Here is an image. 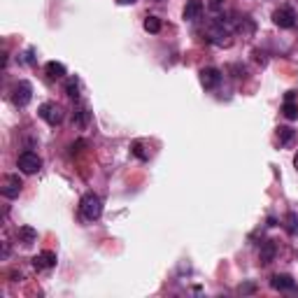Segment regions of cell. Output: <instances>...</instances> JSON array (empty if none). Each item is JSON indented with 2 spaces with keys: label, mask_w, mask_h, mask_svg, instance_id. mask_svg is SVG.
I'll use <instances>...</instances> for the list:
<instances>
[{
  "label": "cell",
  "mask_w": 298,
  "mask_h": 298,
  "mask_svg": "<svg viewBox=\"0 0 298 298\" xmlns=\"http://www.w3.org/2000/svg\"><path fill=\"white\" fill-rule=\"evenodd\" d=\"M80 210H82V217L89 219V222H96V219H101L103 214V198L98 196V193H86L84 198H82L80 203Z\"/></svg>",
  "instance_id": "obj_1"
},
{
  "label": "cell",
  "mask_w": 298,
  "mask_h": 298,
  "mask_svg": "<svg viewBox=\"0 0 298 298\" xmlns=\"http://www.w3.org/2000/svg\"><path fill=\"white\" fill-rule=\"evenodd\" d=\"M16 166H19V170L24 172V175H35L42 168V158L37 156L35 152H24L19 156V161H16Z\"/></svg>",
  "instance_id": "obj_2"
},
{
  "label": "cell",
  "mask_w": 298,
  "mask_h": 298,
  "mask_svg": "<svg viewBox=\"0 0 298 298\" xmlns=\"http://www.w3.org/2000/svg\"><path fill=\"white\" fill-rule=\"evenodd\" d=\"M37 114H40L49 126H58V124L63 122V110L58 105H54V103H42Z\"/></svg>",
  "instance_id": "obj_3"
},
{
  "label": "cell",
  "mask_w": 298,
  "mask_h": 298,
  "mask_svg": "<svg viewBox=\"0 0 298 298\" xmlns=\"http://www.w3.org/2000/svg\"><path fill=\"white\" fill-rule=\"evenodd\" d=\"M31 98H33V86L28 84V82L14 84V89H12V103H14L16 107H26L31 103Z\"/></svg>",
  "instance_id": "obj_4"
},
{
  "label": "cell",
  "mask_w": 298,
  "mask_h": 298,
  "mask_svg": "<svg viewBox=\"0 0 298 298\" xmlns=\"http://www.w3.org/2000/svg\"><path fill=\"white\" fill-rule=\"evenodd\" d=\"M21 187H24V182L19 180V175H7L5 180H3V187H0V191H3V196L5 198H19L21 193Z\"/></svg>",
  "instance_id": "obj_5"
},
{
  "label": "cell",
  "mask_w": 298,
  "mask_h": 298,
  "mask_svg": "<svg viewBox=\"0 0 298 298\" xmlns=\"http://www.w3.org/2000/svg\"><path fill=\"white\" fill-rule=\"evenodd\" d=\"M273 21L280 28H293L296 26V12L291 7H280V10L273 12Z\"/></svg>",
  "instance_id": "obj_6"
},
{
  "label": "cell",
  "mask_w": 298,
  "mask_h": 298,
  "mask_svg": "<svg viewBox=\"0 0 298 298\" xmlns=\"http://www.w3.org/2000/svg\"><path fill=\"white\" fill-rule=\"evenodd\" d=\"M56 261H58L56 254L49 252V249H45V252H40V254L33 256V268H35V270H49V268L56 266Z\"/></svg>",
  "instance_id": "obj_7"
},
{
  "label": "cell",
  "mask_w": 298,
  "mask_h": 298,
  "mask_svg": "<svg viewBox=\"0 0 298 298\" xmlns=\"http://www.w3.org/2000/svg\"><path fill=\"white\" fill-rule=\"evenodd\" d=\"M207 37H210V42H214V45H219V47L231 45V33H228V28H224V24L212 26L210 33H207Z\"/></svg>",
  "instance_id": "obj_8"
},
{
  "label": "cell",
  "mask_w": 298,
  "mask_h": 298,
  "mask_svg": "<svg viewBox=\"0 0 298 298\" xmlns=\"http://www.w3.org/2000/svg\"><path fill=\"white\" fill-rule=\"evenodd\" d=\"M198 75H201V84L205 86V89H217L219 82H222V72H219L217 68H203Z\"/></svg>",
  "instance_id": "obj_9"
},
{
  "label": "cell",
  "mask_w": 298,
  "mask_h": 298,
  "mask_svg": "<svg viewBox=\"0 0 298 298\" xmlns=\"http://www.w3.org/2000/svg\"><path fill=\"white\" fill-rule=\"evenodd\" d=\"M270 287L277 289V291H291V289L296 287V282H293L291 275L277 273V275H273V277H270Z\"/></svg>",
  "instance_id": "obj_10"
},
{
  "label": "cell",
  "mask_w": 298,
  "mask_h": 298,
  "mask_svg": "<svg viewBox=\"0 0 298 298\" xmlns=\"http://www.w3.org/2000/svg\"><path fill=\"white\" fill-rule=\"evenodd\" d=\"M275 254H277L275 243L273 240H266V243L261 245V252H259V263H261V266H268V263L275 259Z\"/></svg>",
  "instance_id": "obj_11"
},
{
  "label": "cell",
  "mask_w": 298,
  "mask_h": 298,
  "mask_svg": "<svg viewBox=\"0 0 298 298\" xmlns=\"http://www.w3.org/2000/svg\"><path fill=\"white\" fill-rule=\"evenodd\" d=\"M201 14H203V3H201V0H189L187 7H184V12H182L184 21H196V19H201Z\"/></svg>",
  "instance_id": "obj_12"
},
{
  "label": "cell",
  "mask_w": 298,
  "mask_h": 298,
  "mask_svg": "<svg viewBox=\"0 0 298 298\" xmlns=\"http://www.w3.org/2000/svg\"><path fill=\"white\" fill-rule=\"evenodd\" d=\"M45 72H47L49 80H61V77H66V66L58 63V61H49L45 66Z\"/></svg>",
  "instance_id": "obj_13"
},
{
  "label": "cell",
  "mask_w": 298,
  "mask_h": 298,
  "mask_svg": "<svg viewBox=\"0 0 298 298\" xmlns=\"http://www.w3.org/2000/svg\"><path fill=\"white\" fill-rule=\"evenodd\" d=\"M19 240L24 245H33L37 240V231L33 226H19Z\"/></svg>",
  "instance_id": "obj_14"
},
{
  "label": "cell",
  "mask_w": 298,
  "mask_h": 298,
  "mask_svg": "<svg viewBox=\"0 0 298 298\" xmlns=\"http://www.w3.org/2000/svg\"><path fill=\"white\" fill-rule=\"evenodd\" d=\"M72 122H75L77 128H86V124H89V110H86V107H80V110L75 112V116H72Z\"/></svg>",
  "instance_id": "obj_15"
},
{
  "label": "cell",
  "mask_w": 298,
  "mask_h": 298,
  "mask_svg": "<svg viewBox=\"0 0 298 298\" xmlns=\"http://www.w3.org/2000/svg\"><path fill=\"white\" fill-rule=\"evenodd\" d=\"M282 114L287 116V119H298V105H296V103H293V101H289V98H284Z\"/></svg>",
  "instance_id": "obj_16"
},
{
  "label": "cell",
  "mask_w": 298,
  "mask_h": 298,
  "mask_svg": "<svg viewBox=\"0 0 298 298\" xmlns=\"http://www.w3.org/2000/svg\"><path fill=\"white\" fill-rule=\"evenodd\" d=\"M284 226H287V231L291 233V235H298V214L289 212L287 219H284Z\"/></svg>",
  "instance_id": "obj_17"
},
{
  "label": "cell",
  "mask_w": 298,
  "mask_h": 298,
  "mask_svg": "<svg viewBox=\"0 0 298 298\" xmlns=\"http://www.w3.org/2000/svg\"><path fill=\"white\" fill-rule=\"evenodd\" d=\"M277 137H280V145H289V142L293 140V128L280 126V128H277Z\"/></svg>",
  "instance_id": "obj_18"
},
{
  "label": "cell",
  "mask_w": 298,
  "mask_h": 298,
  "mask_svg": "<svg viewBox=\"0 0 298 298\" xmlns=\"http://www.w3.org/2000/svg\"><path fill=\"white\" fill-rule=\"evenodd\" d=\"M66 93H68L70 98H75V101L80 98V82H77L75 77H70V80L66 82Z\"/></svg>",
  "instance_id": "obj_19"
},
{
  "label": "cell",
  "mask_w": 298,
  "mask_h": 298,
  "mask_svg": "<svg viewBox=\"0 0 298 298\" xmlns=\"http://www.w3.org/2000/svg\"><path fill=\"white\" fill-rule=\"evenodd\" d=\"M145 31L147 33H158V31H161V19H158V16H147V19H145Z\"/></svg>",
  "instance_id": "obj_20"
},
{
  "label": "cell",
  "mask_w": 298,
  "mask_h": 298,
  "mask_svg": "<svg viewBox=\"0 0 298 298\" xmlns=\"http://www.w3.org/2000/svg\"><path fill=\"white\" fill-rule=\"evenodd\" d=\"M131 152L135 154V156L140 158V161H147V158H149V154L145 152V147H142V142H133V145H131Z\"/></svg>",
  "instance_id": "obj_21"
},
{
  "label": "cell",
  "mask_w": 298,
  "mask_h": 298,
  "mask_svg": "<svg viewBox=\"0 0 298 298\" xmlns=\"http://www.w3.org/2000/svg\"><path fill=\"white\" fill-rule=\"evenodd\" d=\"M237 31H240V33H247V35H249V33H254V21L245 16V19L237 24Z\"/></svg>",
  "instance_id": "obj_22"
},
{
  "label": "cell",
  "mask_w": 298,
  "mask_h": 298,
  "mask_svg": "<svg viewBox=\"0 0 298 298\" xmlns=\"http://www.w3.org/2000/svg\"><path fill=\"white\" fill-rule=\"evenodd\" d=\"M82 147H84V140L75 142V145H72V147H70V152H72V154H77V152H80V149H82Z\"/></svg>",
  "instance_id": "obj_23"
},
{
  "label": "cell",
  "mask_w": 298,
  "mask_h": 298,
  "mask_svg": "<svg viewBox=\"0 0 298 298\" xmlns=\"http://www.w3.org/2000/svg\"><path fill=\"white\" fill-rule=\"evenodd\" d=\"M240 291H245V293L254 291V284H245V287H240Z\"/></svg>",
  "instance_id": "obj_24"
},
{
  "label": "cell",
  "mask_w": 298,
  "mask_h": 298,
  "mask_svg": "<svg viewBox=\"0 0 298 298\" xmlns=\"http://www.w3.org/2000/svg\"><path fill=\"white\" fill-rule=\"evenodd\" d=\"M119 3H122V5H133L135 0H119Z\"/></svg>",
  "instance_id": "obj_25"
},
{
  "label": "cell",
  "mask_w": 298,
  "mask_h": 298,
  "mask_svg": "<svg viewBox=\"0 0 298 298\" xmlns=\"http://www.w3.org/2000/svg\"><path fill=\"white\" fill-rule=\"evenodd\" d=\"M293 166H296V170H298V152H296V156H293Z\"/></svg>",
  "instance_id": "obj_26"
}]
</instances>
